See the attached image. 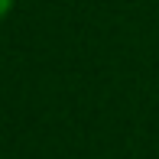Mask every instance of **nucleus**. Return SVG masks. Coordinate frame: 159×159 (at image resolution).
Segmentation results:
<instances>
[{"instance_id": "f257e3e1", "label": "nucleus", "mask_w": 159, "mask_h": 159, "mask_svg": "<svg viewBox=\"0 0 159 159\" xmlns=\"http://www.w3.org/2000/svg\"><path fill=\"white\" fill-rule=\"evenodd\" d=\"M16 7V0H0V20H7L10 16V10Z\"/></svg>"}]
</instances>
